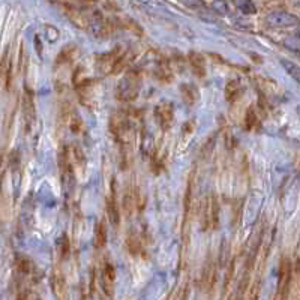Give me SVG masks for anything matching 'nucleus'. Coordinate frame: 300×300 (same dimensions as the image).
Returning a JSON list of instances; mask_svg holds the SVG:
<instances>
[{"mask_svg": "<svg viewBox=\"0 0 300 300\" xmlns=\"http://www.w3.org/2000/svg\"><path fill=\"white\" fill-rule=\"evenodd\" d=\"M243 93L242 84L237 80H230L225 86V98L228 102H234L236 99L240 98V95Z\"/></svg>", "mask_w": 300, "mask_h": 300, "instance_id": "20", "label": "nucleus"}, {"mask_svg": "<svg viewBox=\"0 0 300 300\" xmlns=\"http://www.w3.org/2000/svg\"><path fill=\"white\" fill-rule=\"evenodd\" d=\"M132 59H134V53H132L131 50H128V51H122L120 54L116 57V60L113 62L110 72H111L113 75L120 74L122 71H125V69L129 66V63L132 62Z\"/></svg>", "mask_w": 300, "mask_h": 300, "instance_id": "13", "label": "nucleus"}, {"mask_svg": "<svg viewBox=\"0 0 300 300\" xmlns=\"http://www.w3.org/2000/svg\"><path fill=\"white\" fill-rule=\"evenodd\" d=\"M107 215H108L110 224L113 227H119V224H120V209H119V204H117V200H116V191L114 189L111 191V195L107 198Z\"/></svg>", "mask_w": 300, "mask_h": 300, "instance_id": "14", "label": "nucleus"}, {"mask_svg": "<svg viewBox=\"0 0 300 300\" xmlns=\"http://www.w3.org/2000/svg\"><path fill=\"white\" fill-rule=\"evenodd\" d=\"M78 53V47L75 45V44H69V45H66L59 56H57V59H56V65L57 66H65V65H68V63H71L74 59H75V56Z\"/></svg>", "mask_w": 300, "mask_h": 300, "instance_id": "18", "label": "nucleus"}, {"mask_svg": "<svg viewBox=\"0 0 300 300\" xmlns=\"http://www.w3.org/2000/svg\"><path fill=\"white\" fill-rule=\"evenodd\" d=\"M38 300H41V299H38Z\"/></svg>", "mask_w": 300, "mask_h": 300, "instance_id": "33", "label": "nucleus"}, {"mask_svg": "<svg viewBox=\"0 0 300 300\" xmlns=\"http://www.w3.org/2000/svg\"><path fill=\"white\" fill-rule=\"evenodd\" d=\"M215 282H216V266H215V263L209 261L207 267L204 269V273H203L201 285L206 291H210L215 287Z\"/></svg>", "mask_w": 300, "mask_h": 300, "instance_id": "19", "label": "nucleus"}, {"mask_svg": "<svg viewBox=\"0 0 300 300\" xmlns=\"http://www.w3.org/2000/svg\"><path fill=\"white\" fill-rule=\"evenodd\" d=\"M36 119V110H35V99H33V92L24 86V93H23V120H24V132L29 134L33 123Z\"/></svg>", "mask_w": 300, "mask_h": 300, "instance_id": "6", "label": "nucleus"}, {"mask_svg": "<svg viewBox=\"0 0 300 300\" xmlns=\"http://www.w3.org/2000/svg\"><path fill=\"white\" fill-rule=\"evenodd\" d=\"M123 210L126 213V216H131V213L134 212L135 209V203H134V191L132 188H126V192H125V197H123Z\"/></svg>", "mask_w": 300, "mask_h": 300, "instance_id": "25", "label": "nucleus"}, {"mask_svg": "<svg viewBox=\"0 0 300 300\" xmlns=\"http://www.w3.org/2000/svg\"><path fill=\"white\" fill-rule=\"evenodd\" d=\"M188 62L191 65L192 74L198 78H204L206 77V59L204 56L200 54V53H195V51H191L188 54Z\"/></svg>", "mask_w": 300, "mask_h": 300, "instance_id": "12", "label": "nucleus"}, {"mask_svg": "<svg viewBox=\"0 0 300 300\" xmlns=\"http://www.w3.org/2000/svg\"><path fill=\"white\" fill-rule=\"evenodd\" d=\"M266 23L270 28H291L299 23V18L285 11H273L266 17Z\"/></svg>", "mask_w": 300, "mask_h": 300, "instance_id": "8", "label": "nucleus"}, {"mask_svg": "<svg viewBox=\"0 0 300 300\" xmlns=\"http://www.w3.org/2000/svg\"><path fill=\"white\" fill-rule=\"evenodd\" d=\"M15 266H17V270L21 275H30L33 272V264L26 255H17Z\"/></svg>", "mask_w": 300, "mask_h": 300, "instance_id": "24", "label": "nucleus"}, {"mask_svg": "<svg viewBox=\"0 0 300 300\" xmlns=\"http://www.w3.org/2000/svg\"><path fill=\"white\" fill-rule=\"evenodd\" d=\"M59 245H60V257H62V260H66L69 257V254H71V242H69L66 234H63L60 237Z\"/></svg>", "mask_w": 300, "mask_h": 300, "instance_id": "27", "label": "nucleus"}, {"mask_svg": "<svg viewBox=\"0 0 300 300\" xmlns=\"http://www.w3.org/2000/svg\"><path fill=\"white\" fill-rule=\"evenodd\" d=\"M126 248H128V251H129V254L132 257H137L141 252V240H140V237L137 236L135 233H132V231L126 237Z\"/></svg>", "mask_w": 300, "mask_h": 300, "instance_id": "23", "label": "nucleus"}, {"mask_svg": "<svg viewBox=\"0 0 300 300\" xmlns=\"http://www.w3.org/2000/svg\"><path fill=\"white\" fill-rule=\"evenodd\" d=\"M89 28L92 29L93 35L98 38H108L110 35L114 33L116 24L111 18H105L102 12L95 11L92 18H89Z\"/></svg>", "mask_w": 300, "mask_h": 300, "instance_id": "4", "label": "nucleus"}, {"mask_svg": "<svg viewBox=\"0 0 300 300\" xmlns=\"http://www.w3.org/2000/svg\"><path fill=\"white\" fill-rule=\"evenodd\" d=\"M180 93H182V98H183L185 104H188V105L197 104V101L200 99L198 87L191 84V83H183V84L180 86Z\"/></svg>", "mask_w": 300, "mask_h": 300, "instance_id": "15", "label": "nucleus"}, {"mask_svg": "<svg viewBox=\"0 0 300 300\" xmlns=\"http://www.w3.org/2000/svg\"><path fill=\"white\" fill-rule=\"evenodd\" d=\"M155 117L162 131H168L174 122V107L171 102L162 101L155 107Z\"/></svg>", "mask_w": 300, "mask_h": 300, "instance_id": "7", "label": "nucleus"}, {"mask_svg": "<svg viewBox=\"0 0 300 300\" xmlns=\"http://www.w3.org/2000/svg\"><path fill=\"white\" fill-rule=\"evenodd\" d=\"M291 279H293V264L291 260L284 257L279 266V296L281 300H285L290 294L291 288Z\"/></svg>", "mask_w": 300, "mask_h": 300, "instance_id": "5", "label": "nucleus"}, {"mask_svg": "<svg viewBox=\"0 0 300 300\" xmlns=\"http://www.w3.org/2000/svg\"><path fill=\"white\" fill-rule=\"evenodd\" d=\"M69 128H71V131H72L74 134H78V132H81L83 120L80 119V116H78V114H72V116H71V123H69Z\"/></svg>", "mask_w": 300, "mask_h": 300, "instance_id": "30", "label": "nucleus"}, {"mask_svg": "<svg viewBox=\"0 0 300 300\" xmlns=\"http://www.w3.org/2000/svg\"><path fill=\"white\" fill-rule=\"evenodd\" d=\"M245 128L246 131H255V129H260L261 125H260V119L255 113L254 107H249L248 111H246L245 116Z\"/></svg>", "mask_w": 300, "mask_h": 300, "instance_id": "22", "label": "nucleus"}, {"mask_svg": "<svg viewBox=\"0 0 300 300\" xmlns=\"http://www.w3.org/2000/svg\"><path fill=\"white\" fill-rule=\"evenodd\" d=\"M236 6L246 14V15H252V14H257V6L254 5V2H249V0H243V2H236Z\"/></svg>", "mask_w": 300, "mask_h": 300, "instance_id": "28", "label": "nucleus"}, {"mask_svg": "<svg viewBox=\"0 0 300 300\" xmlns=\"http://www.w3.org/2000/svg\"><path fill=\"white\" fill-rule=\"evenodd\" d=\"M209 203V222H210V230H218L219 228V201L215 194L210 195L207 200Z\"/></svg>", "mask_w": 300, "mask_h": 300, "instance_id": "17", "label": "nucleus"}, {"mask_svg": "<svg viewBox=\"0 0 300 300\" xmlns=\"http://www.w3.org/2000/svg\"><path fill=\"white\" fill-rule=\"evenodd\" d=\"M71 150H72V155H74V159H75V162L80 165L81 168L86 167V155H84V152H83V149L80 146H72L71 147Z\"/></svg>", "mask_w": 300, "mask_h": 300, "instance_id": "29", "label": "nucleus"}, {"mask_svg": "<svg viewBox=\"0 0 300 300\" xmlns=\"http://www.w3.org/2000/svg\"><path fill=\"white\" fill-rule=\"evenodd\" d=\"M281 65L284 66V69L287 71V74H288L290 77H293V78H294V81L296 83L300 81L299 66H297L296 63H293V62H290V60H285V59H281Z\"/></svg>", "mask_w": 300, "mask_h": 300, "instance_id": "26", "label": "nucleus"}, {"mask_svg": "<svg viewBox=\"0 0 300 300\" xmlns=\"http://www.w3.org/2000/svg\"><path fill=\"white\" fill-rule=\"evenodd\" d=\"M0 86H3L6 92H9L12 86V59L9 48L5 50L0 60Z\"/></svg>", "mask_w": 300, "mask_h": 300, "instance_id": "9", "label": "nucleus"}, {"mask_svg": "<svg viewBox=\"0 0 300 300\" xmlns=\"http://www.w3.org/2000/svg\"><path fill=\"white\" fill-rule=\"evenodd\" d=\"M35 45H36V51H39V54H41V39H39V36L35 38Z\"/></svg>", "mask_w": 300, "mask_h": 300, "instance_id": "32", "label": "nucleus"}, {"mask_svg": "<svg viewBox=\"0 0 300 300\" xmlns=\"http://www.w3.org/2000/svg\"><path fill=\"white\" fill-rule=\"evenodd\" d=\"M114 281H116V269L110 260L104 261L102 275H101V285L108 297L114 296Z\"/></svg>", "mask_w": 300, "mask_h": 300, "instance_id": "10", "label": "nucleus"}, {"mask_svg": "<svg viewBox=\"0 0 300 300\" xmlns=\"http://www.w3.org/2000/svg\"><path fill=\"white\" fill-rule=\"evenodd\" d=\"M113 21H114L116 28L129 30V32H132L134 35H138V36L143 35V29H141V26L137 23L135 20H132V18H129V17L122 15V17H117V18H113Z\"/></svg>", "mask_w": 300, "mask_h": 300, "instance_id": "16", "label": "nucleus"}, {"mask_svg": "<svg viewBox=\"0 0 300 300\" xmlns=\"http://www.w3.org/2000/svg\"><path fill=\"white\" fill-rule=\"evenodd\" d=\"M110 131L117 140V143L122 146V150H128L132 138L134 131L129 122V117L123 113H117L110 119Z\"/></svg>", "mask_w": 300, "mask_h": 300, "instance_id": "1", "label": "nucleus"}, {"mask_svg": "<svg viewBox=\"0 0 300 300\" xmlns=\"http://www.w3.org/2000/svg\"><path fill=\"white\" fill-rule=\"evenodd\" d=\"M140 75L137 71H131L122 81L119 83L116 95L117 99L122 102H132L135 101L140 92Z\"/></svg>", "mask_w": 300, "mask_h": 300, "instance_id": "2", "label": "nucleus"}, {"mask_svg": "<svg viewBox=\"0 0 300 300\" xmlns=\"http://www.w3.org/2000/svg\"><path fill=\"white\" fill-rule=\"evenodd\" d=\"M107 227H105V222L101 221L96 224V228H95V248L96 249H102L104 246L107 245Z\"/></svg>", "mask_w": 300, "mask_h": 300, "instance_id": "21", "label": "nucleus"}, {"mask_svg": "<svg viewBox=\"0 0 300 300\" xmlns=\"http://www.w3.org/2000/svg\"><path fill=\"white\" fill-rule=\"evenodd\" d=\"M53 293H54L56 300H68L66 279L63 276V272L57 267L53 272Z\"/></svg>", "mask_w": 300, "mask_h": 300, "instance_id": "11", "label": "nucleus"}, {"mask_svg": "<svg viewBox=\"0 0 300 300\" xmlns=\"http://www.w3.org/2000/svg\"><path fill=\"white\" fill-rule=\"evenodd\" d=\"M17 300H29V294L26 291H20L17 294Z\"/></svg>", "mask_w": 300, "mask_h": 300, "instance_id": "31", "label": "nucleus"}, {"mask_svg": "<svg viewBox=\"0 0 300 300\" xmlns=\"http://www.w3.org/2000/svg\"><path fill=\"white\" fill-rule=\"evenodd\" d=\"M59 165H60V176H62V183L65 186L66 194H71L75 188V173L74 167L71 164V155L69 149L65 146L59 155Z\"/></svg>", "mask_w": 300, "mask_h": 300, "instance_id": "3", "label": "nucleus"}]
</instances>
